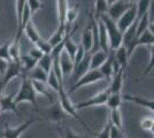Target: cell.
<instances>
[{
  "label": "cell",
  "mask_w": 154,
  "mask_h": 138,
  "mask_svg": "<svg viewBox=\"0 0 154 138\" xmlns=\"http://www.w3.org/2000/svg\"><path fill=\"white\" fill-rule=\"evenodd\" d=\"M22 82L20 85L19 91L15 93V104L19 105L21 103H30L35 106V108H37V93L35 92L31 84V79L26 77V75L22 76Z\"/></svg>",
  "instance_id": "6da1fadb"
},
{
  "label": "cell",
  "mask_w": 154,
  "mask_h": 138,
  "mask_svg": "<svg viewBox=\"0 0 154 138\" xmlns=\"http://www.w3.org/2000/svg\"><path fill=\"white\" fill-rule=\"evenodd\" d=\"M98 19L101 20V22H103L105 28H106V31H107V35H108L110 51H115L116 48H119L120 46L122 45V32L119 30L115 21H113L110 17H108L106 14L100 15Z\"/></svg>",
  "instance_id": "7a4b0ae2"
},
{
  "label": "cell",
  "mask_w": 154,
  "mask_h": 138,
  "mask_svg": "<svg viewBox=\"0 0 154 138\" xmlns=\"http://www.w3.org/2000/svg\"><path fill=\"white\" fill-rule=\"evenodd\" d=\"M58 94H59V103H60V105H61V107H62V109L66 112V114H67L68 116H72V118H75V120H77L78 122H81L85 129L90 130L89 127L85 124V122L79 118V115H78V113H77V109L75 108V105L72 104V101H71L70 98H69L68 92L64 90L63 85H61L60 87H59Z\"/></svg>",
  "instance_id": "3957f363"
},
{
  "label": "cell",
  "mask_w": 154,
  "mask_h": 138,
  "mask_svg": "<svg viewBox=\"0 0 154 138\" xmlns=\"http://www.w3.org/2000/svg\"><path fill=\"white\" fill-rule=\"evenodd\" d=\"M36 109H37V112H38L43 118H46V120L50 121V122L55 123V124H61V123L63 122L64 118L68 116V115L66 114V112L62 109V107L60 105L59 100L57 103H54L52 106L45 108V109H38V108H36Z\"/></svg>",
  "instance_id": "277c9868"
},
{
  "label": "cell",
  "mask_w": 154,
  "mask_h": 138,
  "mask_svg": "<svg viewBox=\"0 0 154 138\" xmlns=\"http://www.w3.org/2000/svg\"><path fill=\"white\" fill-rule=\"evenodd\" d=\"M103 79L105 78H103V75H101V72H99V69H89L81 78L77 81L76 83H74L71 85V89L69 90L68 94L77 91L78 89H81L83 86H86L89 85V84H93V83H97V82H100Z\"/></svg>",
  "instance_id": "5b68a950"
},
{
  "label": "cell",
  "mask_w": 154,
  "mask_h": 138,
  "mask_svg": "<svg viewBox=\"0 0 154 138\" xmlns=\"http://www.w3.org/2000/svg\"><path fill=\"white\" fill-rule=\"evenodd\" d=\"M37 121H38V118H28L24 123L17 125L15 128H12L8 123H5L4 129H2V131L0 133V136H1V138H20L22 136V133H24L30 128V125H32Z\"/></svg>",
  "instance_id": "8992f818"
},
{
  "label": "cell",
  "mask_w": 154,
  "mask_h": 138,
  "mask_svg": "<svg viewBox=\"0 0 154 138\" xmlns=\"http://www.w3.org/2000/svg\"><path fill=\"white\" fill-rule=\"evenodd\" d=\"M109 94H110V90H109V87H107V89L103 90L101 92L97 93L96 96H93V97L89 98L88 100H84V101H82V103H79V104L75 105V108L78 111V109H84V108H89V107L103 106L105 104H106V101H107V98H108Z\"/></svg>",
  "instance_id": "52a82bcc"
},
{
  "label": "cell",
  "mask_w": 154,
  "mask_h": 138,
  "mask_svg": "<svg viewBox=\"0 0 154 138\" xmlns=\"http://www.w3.org/2000/svg\"><path fill=\"white\" fill-rule=\"evenodd\" d=\"M137 20V7L136 4H131L130 7L121 15V17L116 21V26L121 32H124L130 26L134 24V22Z\"/></svg>",
  "instance_id": "ba28073f"
},
{
  "label": "cell",
  "mask_w": 154,
  "mask_h": 138,
  "mask_svg": "<svg viewBox=\"0 0 154 138\" xmlns=\"http://www.w3.org/2000/svg\"><path fill=\"white\" fill-rule=\"evenodd\" d=\"M19 76H22V69H21V63H17V62H14V61H8L7 62V67L5 69V72L2 74V78H1V82H2V85H4V89L6 87V85L12 81V79L16 78Z\"/></svg>",
  "instance_id": "9c48e42d"
},
{
  "label": "cell",
  "mask_w": 154,
  "mask_h": 138,
  "mask_svg": "<svg viewBox=\"0 0 154 138\" xmlns=\"http://www.w3.org/2000/svg\"><path fill=\"white\" fill-rule=\"evenodd\" d=\"M130 5L131 4H129V2L124 1V0H116L113 4L108 5L106 15L116 22V21L121 17V15L130 7Z\"/></svg>",
  "instance_id": "30bf717a"
},
{
  "label": "cell",
  "mask_w": 154,
  "mask_h": 138,
  "mask_svg": "<svg viewBox=\"0 0 154 138\" xmlns=\"http://www.w3.org/2000/svg\"><path fill=\"white\" fill-rule=\"evenodd\" d=\"M90 53H86L85 57L83 58V60L77 63L76 66H74V69L71 72V83H76L78 79L83 76L85 72L90 69Z\"/></svg>",
  "instance_id": "8fae6325"
},
{
  "label": "cell",
  "mask_w": 154,
  "mask_h": 138,
  "mask_svg": "<svg viewBox=\"0 0 154 138\" xmlns=\"http://www.w3.org/2000/svg\"><path fill=\"white\" fill-rule=\"evenodd\" d=\"M98 41H99V50L103 51L105 53L108 54L110 52V48H109V39H108V35L106 31V28L103 26V23L101 22L100 19H98Z\"/></svg>",
  "instance_id": "7c38bea8"
},
{
  "label": "cell",
  "mask_w": 154,
  "mask_h": 138,
  "mask_svg": "<svg viewBox=\"0 0 154 138\" xmlns=\"http://www.w3.org/2000/svg\"><path fill=\"white\" fill-rule=\"evenodd\" d=\"M15 93H9L7 96H4L0 99V108H1V113L5 112H14L15 114L19 115L20 113L17 111V105L15 104Z\"/></svg>",
  "instance_id": "4fadbf2b"
},
{
  "label": "cell",
  "mask_w": 154,
  "mask_h": 138,
  "mask_svg": "<svg viewBox=\"0 0 154 138\" xmlns=\"http://www.w3.org/2000/svg\"><path fill=\"white\" fill-rule=\"evenodd\" d=\"M123 100H127V101H131L136 105L141 106V107H145L147 108L148 111L153 112L154 111V103L153 99H146L144 97H139V96H131V94H124L122 96Z\"/></svg>",
  "instance_id": "5bb4252c"
},
{
  "label": "cell",
  "mask_w": 154,
  "mask_h": 138,
  "mask_svg": "<svg viewBox=\"0 0 154 138\" xmlns=\"http://www.w3.org/2000/svg\"><path fill=\"white\" fill-rule=\"evenodd\" d=\"M99 72H101L103 78L106 79L112 78V76L114 74V53H113V51H110L108 53L107 59L105 60V62L99 68Z\"/></svg>",
  "instance_id": "9a60e30c"
},
{
  "label": "cell",
  "mask_w": 154,
  "mask_h": 138,
  "mask_svg": "<svg viewBox=\"0 0 154 138\" xmlns=\"http://www.w3.org/2000/svg\"><path fill=\"white\" fill-rule=\"evenodd\" d=\"M59 63H60L62 76H67V75L71 74L72 69H74V61L70 59V57L67 54L66 51H62L59 54Z\"/></svg>",
  "instance_id": "2e32d148"
},
{
  "label": "cell",
  "mask_w": 154,
  "mask_h": 138,
  "mask_svg": "<svg viewBox=\"0 0 154 138\" xmlns=\"http://www.w3.org/2000/svg\"><path fill=\"white\" fill-rule=\"evenodd\" d=\"M26 0H16V24H17V33L15 36V41H19L21 40L22 37V28H21V23H22V14L23 11L26 8Z\"/></svg>",
  "instance_id": "e0dca14e"
},
{
  "label": "cell",
  "mask_w": 154,
  "mask_h": 138,
  "mask_svg": "<svg viewBox=\"0 0 154 138\" xmlns=\"http://www.w3.org/2000/svg\"><path fill=\"white\" fill-rule=\"evenodd\" d=\"M124 70L125 69H120L119 72L114 74L110 78V86H109V90L110 93H121L123 85V78H124Z\"/></svg>",
  "instance_id": "ac0fdd59"
},
{
  "label": "cell",
  "mask_w": 154,
  "mask_h": 138,
  "mask_svg": "<svg viewBox=\"0 0 154 138\" xmlns=\"http://www.w3.org/2000/svg\"><path fill=\"white\" fill-rule=\"evenodd\" d=\"M94 44V38H93V32L91 26H86L82 35V39H81V46L84 48V51L86 53H91Z\"/></svg>",
  "instance_id": "d6986e66"
},
{
  "label": "cell",
  "mask_w": 154,
  "mask_h": 138,
  "mask_svg": "<svg viewBox=\"0 0 154 138\" xmlns=\"http://www.w3.org/2000/svg\"><path fill=\"white\" fill-rule=\"evenodd\" d=\"M154 44V35H153V26H149L147 30H145L139 37L136 39V45L138 46H153Z\"/></svg>",
  "instance_id": "ffe728a7"
},
{
  "label": "cell",
  "mask_w": 154,
  "mask_h": 138,
  "mask_svg": "<svg viewBox=\"0 0 154 138\" xmlns=\"http://www.w3.org/2000/svg\"><path fill=\"white\" fill-rule=\"evenodd\" d=\"M20 63H21V69H22V76L26 75L28 72L32 70L35 67L37 66V60L31 58L29 54H24L20 57Z\"/></svg>",
  "instance_id": "44dd1931"
},
{
  "label": "cell",
  "mask_w": 154,
  "mask_h": 138,
  "mask_svg": "<svg viewBox=\"0 0 154 138\" xmlns=\"http://www.w3.org/2000/svg\"><path fill=\"white\" fill-rule=\"evenodd\" d=\"M107 55L108 54L101 50L92 53L90 57V69H99L105 62V60L107 59Z\"/></svg>",
  "instance_id": "7402d4cb"
},
{
  "label": "cell",
  "mask_w": 154,
  "mask_h": 138,
  "mask_svg": "<svg viewBox=\"0 0 154 138\" xmlns=\"http://www.w3.org/2000/svg\"><path fill=\"white\" fill-rule=\"evenodd\" d=\"M31 84L36 93L42 94L43 97H46V98L48 99V101L53 103V98H52V94H51V89L47 86L46 83L39 82V81H31Z\"/></svg>",
  "instance_id": "603a6c76"
},
{
  "label": "cell",
  "mask_w": 154,
  "mask_h": 138,
  "mask_svg": "<svg viewBox=\"0 0 154 138\" xmlns=\"http://www.w3.org/2000/svg\"><path fill=\"white\" fill-rule=\"evenodd\" d=\"M113 53H114V58H115L116 62L120 65L121 68L125 69L127 66H128V59H129L128 52H127L125 47L123 45H121L119 48H116L115 51H113Z\"/></svg>",
  "instance_id": "cb8c5ba5"
},
{
  "label": "cell",
  "mask_w": 154,
  "mask_h": 138,
  "mask_svg": "<svg viewBox=\"0 0 154 138\" xmlns=\"http://www.w3.org/2000/svg\"><path fill=\"white\" fill-rule=\"evenodd\" d=\"M23 31L26 32V37L29 38V40L31 41L32 44H36V43L42 38V37H40V35H39V32H38V30L36 29V26H35V24H33L32 20H30L28 23H26V26H24Z\"/></svg>",
  "instance_id": "d4e9b609"
},
{
  "label": "cell",
  "mask_w": 154,
  "mask_h": 138,
  "mask_svg": "<svg viewBox=\"0 0 154 138\" xmlns=\"http://www.w3.org/2000/svg\"><path fill=\"white\" fill-rule=\"evenodd\" d=\"M153 26V24H152ZM151 26V21H149V13L144 14L143 16L137 19V26H136V37H139L145 30H147Z\"/></svg>",
  "instance_id": "484cf974"
},
{
  "label": "cell",
  "mask_w": 154,
  "mask_h": 138,
  "mask_svg": "<svg viewBox=\"0 0 154 138\" xmlns=\"http://www.w3.org/2000/svg\"><path fill=\"white\" fill-rule=\"evenodd\" d=\"M69 6L68 0H57V9H58V28H66L64 26V16H66V12L67 8Z\"/></svg>",
  "instance_id": "4316f807"
},
{
  "label": "cell",
  "mask_w": 154,
  "mask_h": 138,
  "mask_svg": "<svg viewBox=\"0 0 154 138\" xmlns=\"http://www.w3.org/2000/svg\"><path fill=\"white\" fill-rule=\"evenodd\" d=\"M78 17V6H68L66 16H64V26H72L76 22V19Z\"/></svg>",
  "instance_id": "83f0119b"
},
{
  "label": "cell",
  "mask_w": 154,
  "mask_h": 138,
  "mask_svg": "<svg viewBox=\"0 0 154 138\" xmlns=\"http://www.w3.org/2000/svg\"><path fill=\"white\" fill-rule=\"evenodd\" d=\"M26 76V77H29L31 81H39V82H44V83H46V79H47L48 74H47L45 70H43L40 67L36 66L32 70H30V72H28Z\"/></svg>",
  "instance_id": "f1b7e54d"
},
{
  "label": "cell",
  "mask_w": 154,
  "mask_h": 138,
  "mask_svg": "<svg viewBox=\"0 0 154 138\" xmlns=\"http://www.w3.org/2000/svg\"><path fill=\"white\" fill-rule=\"evenodd\" d=\"M122 94L121 93H110L107 98V101L105 105L108 107L109 111L112 109H119L122 105Z\"/></svg>",
  "instance_id": "f546056e"
},
{
  "label": "cell",
  "mask_w": 154,
  "mask_h": 138,
  "mask_svg": "<svg viewBox=\"0 0 154 138\" xmlns=\"http://www.w3.org/2000/svg\"><path fill=\"white\" fill-rule=\"evenodd\" d=\"M108 118L113 127L122 130V115H121V112H120V108L119 109H112L110 113H109Z\"/></svg>",
  "instance_id": "4dcf8cb0"
},
{
  "label": "cell",
  "mask_w": 154,
  "mask_h": 138,
  "mask_svg": "<svg viewBox=\"0 0 154 138\" xmlns=\"http://www.w3.org/2000/svg\"><path fill=\"white\" fill-rule=\"evenodd\" d=\"M52 63H53V57H52L51 54H44V55L37 61V66L40 67L43 70H45L47 74L51 72Z\"/></svg>",
  "instance_id": "1f68e13d"
},
{
  "label": "cell",
  "mask_w": 154,
  "mask_h": 138,
  "mask_svg": "<svg viewBox=\"0 0 154 138\" xmlns=\"http://www.w3.org/2000/svg\"><path fill=\"white\" fill-rule=\"evenodd\" d=\"M8 53H9V60H11V61H14V62L20 63L21 52H20V43L19 41H15V40H14L13 43H11Z\"/></svg>",
  "instance_id": "d6a6232c"
},
{
  "label": "cell",
  "mask_w": 154,
  "mask_h": 138,
  "mask_svg": "<svg viewBox=\"0 0 154 138\" xmlns=\"http://www.w3.org/2000/svg\"><path fill=\"white\" fill-rule=\"evenodd\" d=\"M151 2L152 0H138L136 7H137V19L143 16L144 14L148 13L149 7H151Z\"/></svg>",
  "instance_id": "836d02e7"
},
{
  "label": "cell",
  "mask_w": 154,
  "mask_h": 138,
  "mask_svg": "<svg viewBox=\"0 0 154 138\" xmlns=\"http://www.w3.org/2000/svg\"><path fill=\"white\" fill-rule=\"evenodd\" d=\"M107 8H108V4H107L106 0H94V11H93V14H94L96 17H99L100 15L106 14Z\"/></svg>",
  "instance_id": "e575fe53"
},
{
  "label": "cell",
  "mask_w": 154,
  "mask_h": 138,
  "mask_svg": "<svg viewBox=\"0 0 154 138\" xmlns=\"http://www.w3.org/2000/svg\"><path fill=\"white\" fill-rule=\"evenodd\" d=\"M46 84H47V86H48L51 90H54L55 92H58L60 86L63 85V84H61L58 81L57 76L54 75V72H52V69H51V72H48V76H47V79H46Z\"/></svg>",
  "instance_id": "d590c367"
},
{
  "label": "cell",
  "mask_w": 154,
  "mask_h": 138,
  "mask_svg": "<svg viewBox=\"0 0 154 138\" xmlns=\"http://www.w3.org/2000/svg\"><path fill=\"white\" fill-rule=\"evenodd\" d=\"M35 46H36L38 50H40L44 54H51L52 48H53L51 44L48 43V40H45V39H43V38H40V39L35 44Z\"/></svg>",
  "instance_id": "8d00e7d4"
},
{
  "label": "cell",
  "mask_w": 154,
  "mask_h": 138,
  "mask_svg": "<svg viewBox=\"0 0 154 138\" xmlns=\"http://www.w3.org/2000/svg\"><path fill=\"white\" fill-rule=\"evenodd\" d=\"M110 129H112V123L109 121V118H107L106 124L103 125V128L99 132L94 133L96 138H110Z\"/></svg>",
  "instance_id": "74e56055"
},
{
  "label": "cell",
  "mask_w": 154,
  "mask_h": 138,
  "mask_svg": "<svg viewBox=\"0 0 154 138\" xmlns=\"http://www.w3.org/2000/svg\"><path fill=\"white\" fill-rule=\"evenodd\" d=\"M26 6L29 8L31 15H33L36 12H38L39 9H42L44 7V5L40 0H26Z\"/></svg>",
  "instance_id": "f35d334b"
},
{
  "label": "cell",
  "mask_w": 154,
  "mask_h": 138,
  "mask_svg": "<svg viewBox=\"0 0 154 138\" xmlns=\"http://www.w3.org/2000/svg\"><path fill=\"white\" fill-rule=\"evenodd\" d=\"M153 125H154V121L153 118L148 116V118H144L140 120V128L145 131H153Z\"/></svg>",
  "instance_id": "ab89813d"
},
{
  "label": "cell",
  "mask_w": 154,
  "mask_h": 138,
  "mask_svg": "<svg viewBox=\"0 0 154 138\" xmlns=\"http://www.w3.org/2000/svg\"><path fill=\"white\" fill-rule=\"evenodd\" d=\"M153 63H154V52H153V47H152V50H151V57H149V61H148V65L146 67V69H145V72H143L140 75V77L138 78V81H140L143 77H145V76H147L148 74H151V72L153 70Z\"/></svg>",
  "instance_id": "60d3db41"
},
{
  "label": "cell",
  "mask_w": 154,
  "mask_h": 138,
  "mask_svg": "<svg viewBox=\"0 0 154 138\" xmlns=\"http://www.w3.org/2000/svg\"><path fill=\"white\" fill-rule=\"evenodd\" d=\"M9 45H11V43H5V44L0 45V59L1 60L9 61V53H8Z\"/></svg>",
  "instance_id": "b9f144b4"
},
{
  "label": "cell",
  "mask_w": 154,
  "mask_h": 138,
  "mask_svg": "<svg viewBox=\"0 0 154 138\" xmlns=\"http://www.w3.org/2000/svg\"><path fill=\"white\" fill-rule=\"evenodd\" d=\"M85 54H86V52L84 51L83 47L81 45H78V48H77L76 53H75V57H74V66H76L77 63H79V62L83 60V58L85 57Z\"/></svg>",
  "instance_id": "7bdbcfd3"
},
{
  "label": "cell",
  "mask_w": 154,
  "mask_h": 138,
  "mask_svg": "<svg viewBox=\"0 0 154 138\" xmlns=\"http://www.w3.org/2000/svg\"><path fill=\"white\" fill-rule=\"evenodd\" d=\"M62 128H63L64 138H85L83 136H81V135H78L77 132H75L69 127H62Z\"/></svg>",
  "instance_id": "ee69618b"
},
{
  "label": "cell",
  "mask_w": 154,
  "mask_h": 138,
  "mask_svg": "<svg viewBox=\"0 0 154 138\" xmlns=\"http://www.w3.org/2000/svg\"><path fill=\"white\" fill-rule=\"evenodd\" d=\"M28 54H29V55H30L31 58H33L35 60H37V61H38V60L40 59V58H42L43 55H44V53L42 52L40 50H38V48H37L36 46H35L33 48H31V50L29 51V53H28Z\"/></svg>",
  "instance_id": "f6af8a7d"
},
{
  "label": "cell",
  "mask_w": 154,
  "mask_h": 138,
  "mask_svg": "<svg viewBox=\"0 0 154 138\" xmlns=\"http://www.w3.org/2000/svg\"><path fill=\"white\" fill-rule=\"evenodd\" d=\"M110 138H124V133L122 132V130H120V129H117V128L112 125V129H110Z\"/></svg>",
  "instance_id": "bcb514c9"
},
{
  "label": "cell",
  "mask_w": 154,
  "mask_h": 138,
  "mask_svg": "<svg viewBox=\"0 0 154 138\" xmlns=\"http://www.w3.org/2000/svg\"><path fill=\"white\" fill-rule=\"evenodd\" d=\"M7 62H8V61H5V60L0 59V74H1V75L5 72V69H6V67H7Z\"/></svg>",
  "instance_id": "7dc6e473"
},
{
  "label": "cell",
  "mask_w": 154,
  "mask_h": 138,
  "mask_svg": "<svg viewBox=\"0 0 154 138\" xmlns=\"http://www.w3.org/2000/svg\"><path fill=\"white\" fill-rule=\"evenodd\" d=\"M63 125L61 124H57V128H58V133H59V138H64L63 136Z\"/></svg>",
  "instance_id": "c3c4849f"
},
{
  "label": "cell",
  "mask_w": 154,
  "mask_h": 138,
  "mask_svg": "<svg viewBox=\"0 0 154 138\" xmlns=\"http://www.w3.org/2000/svg\"><path fill=\"white\" fill-rule=\"evenodd\" d=\"M2 94H4V85H2V82L0 79V99L2 97Z\"/></svg>",
  "instance_id": "681fc988"
},
{
  "label": "cell",
  "mask_w": 154,
  "mask_h": 138,
  "mask_svg": "<svg viewBox=\"0 0 154 138\" xmlns=\"http://www.w3.org/2000/svg\"><path fill=\"white\" fill-rule=\"evenodd\" d=\"M124 1H127V2H129V4H137L138 0H124Z\"/></svg>",
  "instance_id": "f907efd6"
},
{
  "label": "cell",
  "mask_w": 154,
  "mask_h": 138,
  "mask_svg": "<svg viewBox=\"0 0 154 138\" xmlns=\"http://www.w3.org/2000/svg\"><path fill=\"white\" fill-rule=\"evenodd\" d=\"M106 1H107V4H108V5H110V4H113V2L116 1V0H106Z\"/></svg>",
  "instance_id": "816d5d0a"
},
{
  "label": "cell",
  "mask_w": 154,
  "mask_h": 138,
  "mask_svg": "<svg viewBox=\"0 0 154 138\" xmlns=\"http://www.w3.org/2000/svg\"><path fill=\"white\" fill-rule=\"evenodd\" d=\"M85 138H96V137H94V136H93V137H85Z\"/></svg>",
  "instance_id": "f5cc1de1"
}]
</instances>
